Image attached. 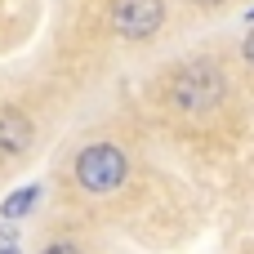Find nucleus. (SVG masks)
<instances>
[{
	"instance_id": "nucleus-1",
	"label": "nucleus",
	"mask_w": 254,
	"mask_h": 254,
	"mask_svg": "<svg viewBox=\"0 0 254 254\" xmlns=\"http://www.w3.org/2000/svg\"><path fill=\"white\" fill-rule=\"evenodd\" d=\"M170 98H174V107H183V112H210V107H219V98H223V76H219V67H210V63H188V67L174 76Z\"/></svg>"
},
{
	"instance_id": "nucleus-2",
	"label": "nucleus",
	"mask_w": 254,
	"mask_h": 254,
	"mask_svg": "<svg viewBox=\"0 0 254 254\" xmlns=\"http://www.w3.org/2000/svg\"><path fill=\"white\" fill-rule=\"evenodd\" d=\"M125 174H129V165H125L121 147H112V143H89V147L76 156V183H80L85 192H98V196H103V192L121 188Z\"/></svg>"
},
{
	"instance_id": "nucleus-3",
	"label": "nucleus",
	"mask_w": 254,
	"mask_h": 254,
	"mask_svg": "<svg viewBox=\"0 0 254 254\" xmlns=\"http://www.w3.org/2000/svg\"><path fill=\"white\" fill-rule=\"evenodd\" d=\"M112 22H116V31H121L125 40H147V36L161 31L165 4H161V0H116Z\"/></svg>"
},
{
	"instance_id": "nucleus-4",
	"label": "nucleus",
	"mask_w": 254,
	"mask_h": 254,
	"mask_svg": "<svg viewBox=\"0 0 254 254\" xmlns=\"http://www.w3.org/2000/svg\"><path fill=\"white\" fill-rule=\"evenodd\" d=\"M31 138H36L31 121L22 112H13V107H0V152L4 156H22L31 147Z\"/></svg>"
},
{
	"instance_id": "nucleus-5",
	"label": "nucleus",
	"mask_w": 254,
	"mask_h": 254,
	"mask_svg": "<svg viewBox=\"0 0 254 254\" xmlns=\"http://www.w3.org/2000/svg\"><path fill=\"white\" fill-rule=\"evenodd\" d=\"M36 201H40V188H36V183H31V188H18V192L4 196L0 214H4V219H22L27 210H36Z\"/></svg>"
},
{
	"instance_id": "nucleus-6",
	"label": "nucleus",
	"mask_w": 254,
	"mask_h": 254,
	"mask_svg": "<svg viewBox=\"0 0 254 254\" xmlns=\"http://www.w3.org/2000/svg\"><path fill=\"white\" fill-rule=\"evenodd\" d=\"M0 254H18V237L13 232H0Z\"/></svg>"
},
{
	"instance_id": "nucleus-7",
	"label": "nucleus",
	"mask_w": 254,
	"mask_h": 254,
	"mask_svg": "<svg viewBox=\"0 0 254 254\" xmlns=\"http://www.w3.org/2000/svg\"><path fill=\"white\" fill-rule=\"evenodd\" d=\"M45 254H80V250H76L71 241H54V246H49V250H45Z\"/></svg>"
},
{
	"instance_id": "nucleus-8",
	"label": "nucleus",
	"mask_w": 254,
	"mask_h": 254,
	"mask_svg": "<svg viewBox=\"0 0 254 254\" xmlns=\"http://www.w3.org/2000/svg\"><path fill=\"white\" fill-rule=\"evenodd\" d=\"M246 58H250V63H254V31H250V36H246Z\"/></svg>"
},
{
	"instance_id": "nucleus-9",
	"label": "nucleus",
	"mask_w": 254,
	"mask_h": 254,
	"mask_svg": "<svg viewBox=\"0 0 254 254\" xmlns=\"http://www.w3.org/2000/svg\"><path fill=\"white\" fill-rule=\"evenodd\" d=\"M196 4H219V0H196Z\"/></svg>"
}]
</instances>
